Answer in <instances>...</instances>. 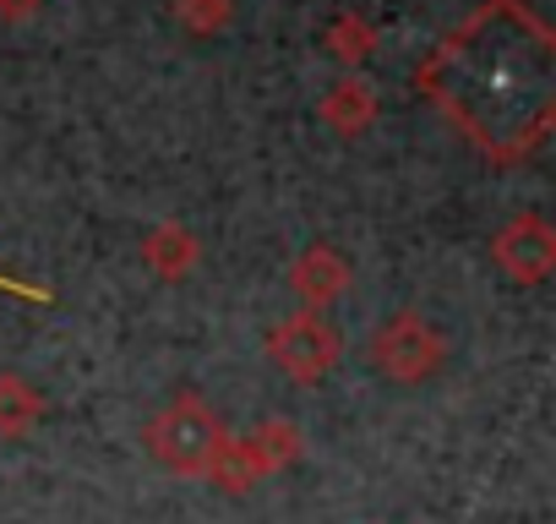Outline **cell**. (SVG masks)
I'll list each match as a JSON object with an SVG mask.
<instances>
[{
	"label": "cell",
	"mask_w": 556,
	"mask_h": 524,
	"mask_svg": "<svg viewBox=\"0 0 556 524\" xmlns=\"http://www.w3.org/2000/svg\"><path fill=\"white\" fill-rule=\"evenodd\" d=\"M267 355H273V366L285 372V377H295V383H317V377H328V372L339 366V355H344V334H339L317 307H312V312H290L285 323L267 334Z\"/></svg>",
	"instance_id": "cell-3"
},
{
	"label": "cell",
	"mask_w": 556,
	"mask_h": 524,
	"mask_svg": "<svg viewBox=\"0 0 556 524\" xmlns=\"http://www.w3.org/2000/svg\"><path fill=\"white\" fill-rule=\"evenodd\" d=\"M45 7V0H0V17H7V23H23V17H34Z\"/></svg>",
	"instance_id": "cell-13"
},
{
	"label": "cell",
	"mask_w": 556,
	"mask_h": 524,
	"mask_svg": "<svg viewBox=\"0 0 556 524\" xmlns=\"http://www.w3.org/2000/svg\"><path fill=\"white\" fill-rule=\"evenodd\" d=\"M491 257H496V269L513 279V285H540L551 279L556 269V235L540 213H518L502 224V235L491 240Z\"/></svg>",
	"instance_id": "cell-5"
},
{
	"label": "cell",
	"mask_w": 556,
	"mask_h": 524,
	"mask_svg": "<svg viewBox=\"0 0 556 524\" xmlns=\"http://www.w3.org/2000/svg\"><path fill=\"white\" fill-rule=\"evenodd\" d=\"M45 415V399L17 372H0V437H28Z\"/></svg>",
	"instance_id": "cell-9"
},
{
	"label": "cell",
	"mask_w": 556,
	"mask_h": 524,
	"mask_svg": "<svg viewBox=\"0 0 556 524\" xmlns=\"http://www.w3.org/2000/svg\"><path fill=\"white\" fill-rule=\"evenodd\" d=\"M142 262L159 274V279H186L191 262H197V240L186 224H159L148 240H142Z\"/></svg>",
	"instance_id": "cell-8"
},
{
	"label": "cell",
	"mask_w": 556,
	"mask_h": 524,
	"mask_svg": "<svg viewBox=\"0 0 556 524\" xmlns=\"http://www.w3.org/2000/svg\"><path fill=\"white\" fill-rule=\"evenodd\" d=\"M371 50H377V28H371L366 17L344 12V17L328 28V55H333V61H344V66H361Z\"/></svg>",
	"instance_id": "cell-11"
},
{
	"label": "cell",
	"mask_w": 556,
	"mask_h": 524,
	"mask_svg": "<svg viewBox=\"0 0 556 524\" xmlns=\"http://www.w3.org/2000/svg\"><path fill=\"white\" fill-rule=\"evenodd\" d=\"M224 442V421L213 415L207 399L197 394H175L153 421H148V453L175 470V475H207L213 453Z\"/></svg>",
	"instance_id": "cell-2"
},
{
	"label": "cell",
	"mask_w": 556,
	"mask_h": 524,
	"mask_svg": "<svg viewBox=\"0 0 556 524\" xmlns=\"http://www.w3.org/2000/svg\"><path fill=\"white\" fill-rule=\"evenodd\" d=\"M251 448H256V459L267 464V475H278L285 464L301 459V432H295L290 421H262V426L251 432Z\"/></svg>",
	"instance_id": "cell-10"
},
{
	"label": "cell",
	"mask_w": 556,
	"mask_h": 524,
	"mask_svg": "<svg viewBox=\"0 0 556 524\" xmlns=\"http://www.w3.org/2000/svg\"><path fill=\"white\" fill-rule=\"evenodd\" d=\"M229 12H235V0H175V17H180V28H186L191 39L218 34V28L229 23Z\"/></svg>",
	"instance_id": "cell-12"
},
{
	"label": "cell",
	"mask_w": 556,
	"mask_h": 524,
	"mask_svg": "<svg viewBox=\"0 0 556 524\" xmlns=\"http://www.w3.org/2000/svg\"><path fill=\"white\" fill-rule=\"evenodd\" d=\"M551 28L523 0H485L415 72V88L437 99L453 126L496 164L529 159L556 121Z\"/></svg>",
	"instance_id": "cell-1"
},
{
	"label": "cell",
	"mask_w": 556,
	"mask_h": 524,
	"mask_svg": "<svg viewBox=\"0 0 556 524\" xmlns=\"http://www.w3.org/2000/svg\"><path fill=\"white\" fill-rule=\"evenodd\" d=\"M290 290L306 301V307H328V301H339L344 290H350V262L333 251V246H312V251H301L295 257V269H290Z\"/></svg>",
	"instance_id": "cell-6"
},
{
	"label": "cell",
	"mask_w": 556,
	"mask_h": 524,
	"mask_svg": "<svg viewBox=\"0 0 556 524\" xmlns=\"http://www.w3.org/2000/svg\"><path fill=\"white\" fill-rule=\"evenodd\" d=\"M442 355H447V345H442V334H437L420 312H393V317L371 334V361H377V372H388V377H399V383L431 377V372L442 366Z\"/></svg>",
	"instance_id": "cell-4"
},
{
	"label": "cell",
	"mask_w": 556,
	"mask_h": 524,
	"mask_svg": "<svg viewBox=\"0 0 556 524\" xmlns=\"http://www.w3.org/2000/svg\"><path fill=\"white\" fill-rule=\"evenodd\" d=\"M371 115H377V93H371L361 77H339V83L328 88V99H323V121H328L339 137H361V132L371 126Z\"/></svg>",
	"instance_id": "cell-7"
}]
</instances>
